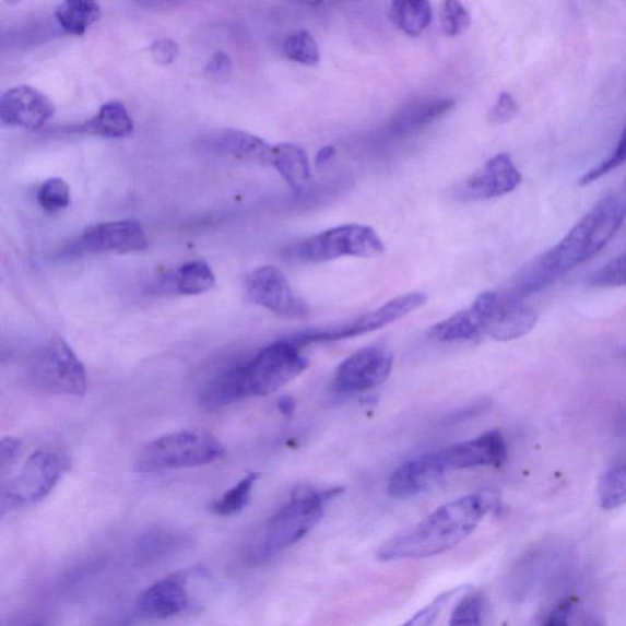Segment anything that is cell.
I'll list each match as a JSON object with an SVG mask.
<instances>
[{
  "label": "cell",
  "instance_id": "1",
  "mask_svg": "<svg viewBox=\"0 0 626 626\" xmlns=\"http://www.w3.org/2000/svg\"><path fill=\"white\" fill-rule=\"evenodd\" d=\"M626 221V192L607 194L574 225L553 249L538 256L515 275L503 293L515 299L545 290L575 267L594 258Z\"/></svg>",
  "mask_w": 626,
  "mask_h": 626
},
{
  "label": "cell",
  "instance_id": "2",
  "mask_svg": "<svg viewBox=\"0 0 626 626\" xmlns=\"http://www.w3.org/2000/svg\"><path fill=\"white\" fill-rule=\"evenodd\" d=\"M494 492H479L439 507L415 528L379 548V560L429 558L449 551L476 530L497 506Z\"/></svg>",
  "mask_w": 626,
  "mask_h": 626
},
{
  "label": "cell",
  "instance_id": "3",
  "mask_svg": "<svg viewBox=\"0 0 626 626\" xmlns=\"http://www.w3.org/2000/svg\"><path fill=\"white\" fill-rule=\"evenodd\" d=\"M342 491L340 487L316 489L307 486L294 489L290 501L265 523L258 548L260 559L271 558L304 539L323 518L326 503Z\"/></svg>",
  "mask_w": 626,
  "mask_h": 626
},
{
  "label": "cell",
  "instance_id": "4",
  "mask_svg": "<svg viewBox=\"0 0 626 626\" xmlns=\"http://www.w3.org/2000/svg\"><path fill=\"white\" fill-rule=\"evenodd\" d=\"M225 456L221 440L203 429H182L164 435L143 447L133 468L138 472L192 469L209 465Z\"/></svg>",
  "mask_w": 626,
  "mask_h": 626
},
{
  "label": "cell",
  "instance_id": "5",
  "mask_svg": "<svg viewBox=\"0 0 626 626\" xmlns=\"http://www.w3.org/2000/svg\"><path fill=\"white\" fill-rule=\"evenodd\" d=\"M26 378L31 386L50 394L82 397L87 391L84 364L59 335L50 338L31 357Z\"/></svg>",
  "mask_w": 626,
  "mask_h": 626
},
{
  "label": "cell",
  "instance_id": "6",
  "mask_svg": "<svg viewBox=\"0 0 626 626\" xmlns=\"http://www.w3.org/2000/svg\"><path fill=\"white\" fill-rule=\"evenodd\" d=\"M385 252L378 234L367 225L346 224L310 236L296 245L297 259L321 263L346 258L371 259Z\"/></svg>",
  "mask_w": 626,
  "mask_h": 626
},
{
  "label": "cell",
  "instance_id": "7",
  "mask_svg": "<svg viewBox=\"0 0 626 626\" xmlns=\"http://www.w3.org/2000/svg\"><path fill=\"white\" fill-rule=\"evenodd\" d=\"M309 366L290 338L265 346L245 362L250 397H265L281 391Z\"/></svg>",
  "mask_w": 626,
  "mask_h": 626
},
{
  "label": "cell",
  "instance_id": "8",
  "mask_svg": "<svg viewBox=\"0 0 626 626\" xmlns=\"http://www.w3.org/2000/svg\"><path fill=\"white\" fill-rule=\"evenodd\" d=\"M426 302L427 295L424 293L405 294L395 297L374 311L352 318V320L297 333L290 340L299 347L314 343L351 340V338L381 330L386 326L402 320L403 317L414 312Z\"/></svg>",
  "mask_w": 626,
  "mask_h": 626
},
{
  "label": "cell",
  "instance_id": "9",
  "mask_svg": "<svg viewBox=\"0 0 626 626\" xmlns=\"http://www.w3.org/2000/svg\"><path fill=\"white\" fill-rule=\"evenodd\" d=\"M69 468L66 456L55 450H38L31 456L19 475L3 487V507L34 505L46 498Z\"/></svg>",
  "mask_w": 626,
  "mask_h": 626
},
{
  "label": "cell",
  "instance_id": "10",
  "mask_svg": "<svg viewBox=\"0 0 626 626\" xmlns=\"http://www.w3.org/2000/svg\"><path fill=\"white\" fill-rule=\"evenodd\" d=\"M394 355L387 344L369 345L338 366L333 388L340 393H363L383 385L391 375Z\"/></svg>",
  "mask_w": 626,
  "mask_h": 626
},
{
  "label": "cell",
  "instance_id": "11",
  "mask_svg": "<svg viewBox=\"0 0 626 626\" xmlns=\"http://www.w3.org/2000/svg\"><path fill=\"white\" fill-rule=\"evenodd\" d=\"M246 293L250 300L284 317H303L309 307L297 296L284 273L274 265L256 269L246 279Z\"/></svg>",
  "mask_w": 626,
  "mask_h": 626
},
{
  "label": "cell",
  "instance_id": "12",
  "mask_svg": "<svg viewBox=\"0 0 626 626\" xmlns=\"http://www.w3.org/2000/svg\"><path fill=\"white\" fill-rule=\"evenodd\" d=\"M149 248L142 225L132 220L90 225L74 246L75 252H140Z\"/></svg>",
  "mask_w": 626,
  "mask_h": 626
},
{
  "label": "cell",
  "instance_id": "13",
  "mask_svg": "<svg viewBox=\"0 0 626 626\" xmlns=\"http://www.w3.org/2000/svg\"><path fill=\"white\" fill-rule=\"evenodd\" d=\"M497 305L498 293H482L466 309L430 328L429 336L437 342L451 343L471 341L488 333Z\"/></svg>",
  "mask_w": 626,
  "mask_h": 626
},
{
  "label": "cell",
  "instance_id": "14",
  "mask_svg": "<svg viewBox=\"0 0 626 626\" xmlns=\"http://www.w3.org/2000/svg\"><path fill=\"white\" fill-rule=\"evenodd\" d=\"M436 454L447 471L479 466L499 468L507 461L508 448L498 430H489L466 442L436 450Z\"/></svg>",
  "mask_w": 626,
  "mask_h": 626
},
{
  "label": "cell",
  "instance_id": "15",
  "mask_svg": "<svg viewBox=\"0 0 626 626\" xmlns=\"http://www.w3.org/2000/svg\"><path fill=\"white\" fill-rule=\"evenodd\" d=\"M55 110L54 102L44 92L26 85L8 90L0 99V120L7 127L43 128Z\"/></svg>",
  "mask_w": 626,
  "mask_h": 626
},
{
  "label": "cell",
  "instance_id": "16",
  "mask_svg": "<svg viewBox=\"0 0 626 626\" xmlns=\"http://www.w3.org/2000/svg\"><path fill=\"white\" fill-rule=\"evenodd\" d=\"M521 173L508 153H498L485 163L459 189L464 200H489L515 191L521 184Z\"/></svg>",
  "mask_w": 626,
  "mask_h": 626
},
{
  "label": "cell",
  "instance_id": "17",
  "mask_svg": "<svg viewBox=\"0 0 626 626\" xmlns=\"http://www.w3.org/2000/svg\"><path fill=\"white\" fill-rule=\"evenodd\" d=\"M446 471L436 450L421 456L393 472L388 482V495L394 499H409L426 494L442 484Z\"/></svg>",
  "mask_w": 626,
  "mask_h": 626
},
{
  "label": "cell",
  "instance_id": "18",
  "mask_svg": "<svg viewBox=\"0 0 626 626\" xmlns=\"http://www.w3.org/2000/svg\"><path fill=\"white\" fill-rule=\"evenodd\" d=\"M188 605L187 580L176 574L143 591L138 601V611L146 618L166 619L180 614Z\"/></svg>",
  "mask_w": 626,
  "mask_h": 626
},
{
  "label": "cell",
  "instance_id": "19",
  "mask_svg": "<svg viewBox=\"0 0 626 626\" xmlns=\"http://www.w3.org/2000/svg\"><path fill=\"white\" fill-rule=\"evenodd\" d=\"M538 321L535 307L525 299H512L505 294H498L497 310L487 334L499 342L519 340L531 332Z\"/></svg>",
  "mask_w": 626,
  "mask_h": 626
},
{
  "label": "cell",
  "instance_id": "20",
  "mask_svg": "<svg viewBox=\"0 0 626 626\" xmlns=\"http://www.w3.org/2000/svg\"><path fill=\"white\" fill-rule=\"evenodd\" d=\"M456 102L446 98H418L400 108L389 122L388 130L393 137L412 135L420 129L433 125L453 109Z\"/></svg>",
  "mask_w": 626,
  "mask_h": 626
},
{
  "label": "cell",
  "instance_id": "21",
  "mask_svg": "<svg viewBox=\"0 0 626 626\" xmlns=\"http://www.w3.org/2000/svg\"><path fill=\"white\" fill-rule=\"evenodd\" d=\"M249 397L245 362H243L214 377L208 387L203 389L199 404L206 412H218V410Z\"/></svg>",
  "mask_w": 626,
  "mask_h": 626
},
{
  "label": "cell",
  "instance_id": "22",
  "mask_svg": "<svg viewBox=\"0 0 626 626\" xmlns=\"http://www.w3.org/2000/svg\"><path fill=\"white\" fill-rule=\"evenodd\" d=\"M211 147L235 160L270 164L273 146L250 132L227 129L211 138Z\"/></svg>",
  "mask_w": 626,
  "mask_h": 626
},
{
  "label": "cell",
  "instance_id": "23",
  "mask_svg": "<svg viewBox=\"0 0 626 626\" xmlns=\"http://www.w3.org/2000/svg\"><path fill=\"white\" fill-rule=\"evenodd\" d=\"M215 275L211 267L200 260L184 263L157 284L156 291L164 294L201 295L213 290Z\"/></svg>",
  "mask_w": 626,
  "mask_h": 626
},
{
  "label": "cell",
  "instance_id": "24",
  "mask_svg": "<svg viewBox=\"0 0 626 626\" xmlns=\"http://www.w3.org/2000/svg\"><path fill=\"white\" fill-rule=\"evenodd\" d=\"M270 164L294 191H302L310 180L309 158L304 149L294 143H280L273 146Z\"/></svg>",
  "mask_w": 626,
  "mask_h": 626
},
{
  "label": "cell",
  "instance_id": "25",
  "mask_svg": "<svg viewBox=\"0 0 626 626\" xmlns=\"http://www.w3.org/2000/svg\"><path fill=\"white\" fill-rule=\"evenodd\" d=\"M79 131L91 135L118 139L129 137L133 130V121L125 105L119 101L107 102L95 117L80 126Z\"/></svg>",
  "mask_w": 626,
  "mask_h": 626
},
{
  "label": "cell",
  "instance_id": "26",
  "mask_svg": "<svg viewBox=\"0 0 626 626\" xmlns=\"http://www.w3.org/2000/svg\"><path fill=\"white\" fill-rule=\"evenodd\" d=\"M101 5L90 0H68L56 8L57 22L66 33L82 36L98 22Z\"/></svg>",
  "mask_w": 626,
  "mask_h": 626
},
{
  "label": "cell",
  "instance_id": "27",
  "mask_svg": "<svg viewBox=\"0 0 626 626\" xmlns=\"http://www.w3.org/2000/svg\"><path fill=\"white\" fill-rule=\"evenodd\" d=\"M433 5L426 0H398L391 7L394 25L409 36L423 34L433 22Z\"/></svg>",
  "mask_w": 626,
  "mask_h": 626
},
{
  "label": "cell",
  "instance_id": "28",
  "mask_svg": "<svg viewBox=\"0 0 626 626\" xmlns=\"http://www.w3.org/2000/svg\"><path fill=\"white\" fill-rule=\"evenodd\" d=\"M259 477V474L251 472V474L246 475L238 484L225 492V494L211 506V510L214 515L218 517H232L248 507L253 487Z\"/></svg>",
  "mask_w": 626,
  "mask_h": 626
},
{
  "label": "cell",
  "instance_id": "29",
  "mask_svg": "<svg viewBox=\"0 0 626 626\" xmlns=\"http://www.w3.org/2000/svg\"><path fill=\"white\" fill-rule=\"evenodd\" d=\"M598 497L600 506L605 510H613L626 505V459L611 468L602 476Z\"/></svg>",
  "mask_w": 626,
  "mask_h": 626
},
{
  "label": "cell",
  "instance_id": "30",
  "mask_svg": "<svg viewBox=\"0 0 626 626\" xmlns=\"http://www.w3.org/2000/svg\"><path fill=\"white\" fill-rule=\"evenodd\" d=\"M283 50L286 58L307 67H314L320 61V49L315 38L305 29L287 36L284 40Z\"/></svg>",
  "mask_w": 626,
  "mask_h": 626
},
{
  "label": "cell",
  "instance_id": "31",
  "mask_svg": "<svg viewBox=\"0 0 626 626\" xmlns=\"http://www.w3.org/2000/svg\"><path fill=\"white\" fill-rule=\"evenodd\" d=\"M37 201L40 209L48 213L64 210L71 201L70 187L63 179L50 178L40 185Z\"/></svg>",
  "mask_w": 626,
  "mask_h": 626
},
{
  "label": "cell",
  "instance_id": "32",
  "mask_svg": "<svg viewBox=\"0 0 626 626\" xmlns=\"http://www.w3.org/2000/svg\"><path fill=\"white\" fill-rule=\"evenodd\" d=\"M181 539L176 533L166 531L151 532L139 542L137 553L142 559H160L163 556L176 548Z\"/></svg>",
  "mask_w": 626,
  "mask_h": 626
},
{
  "label": "cell",
  "instance_id": "33",
  "mask_svg": "<svg viewBox=\"0 0 626 626\" xmlns=\"http://www.w3.org/2000/svg\"><path fill=\"white\" fill-rule=\"evenodd\" d=\"M440 28L448 37H457L466 33L471 25L468 9L459 2H446L440 8Z\"/></svg>",
  "mask_w": 626,
  "mask_h": 626
},
{
  "label": "cell",
  "instance_id": "34",
  "mask_svg": "<svg viewBox=\"0 0 626 626\" xmlns=\"http://www.w3.org/2000/svg\"><path fill=\"white\" fill-rule=\"evenodd\" d=\"M589 284L597 287H624L626 286V249L610 262L593 272Z\"/></svg>",
  "mask_w": 626,
  "mask_h": 626
},
{
  "label": "cell",
  "instance_id": "35",
  "mask_svg": "<svg viewBox=\"0 0 626 626\" xmlns=\"http://www.w3.org/2000/svg\"><path fill=\"white\" fill-rule=\"evenodd\" d=\"M626 162V122L621 133L617 146L613 150L609 158H605L599 166L593 167L588 173H584L579 180L580 187H588V185L600 180L607 174L619 168Z\"/></svg>",
  "mask_w": 626,
  "mask_h": 626
},
{
  "label": "cell",
  "instance_id": "36",
  "mask_svg": "<svg viewBox=\"0 0 626 626\" xmlns=\"http://www.w3.org/2000/svg\"><path fill=\"white\" fill-rule=\"evenodd\" d=\"M484 599L480 594H469L457 605L451 614L449 626H482Z\"/></svg>",
  "mask_w": 626,
  "mask_h": 626
},
{
  "label": "cell",
  "instance_id": "37",
  "mask_svg": "<svg viewBox=\"0 0 626 626\" xmlns=\"http://www.w3.org/2000/svg\"><path fill=\"white\" fill-rule=\"evenodd\" d=\"M460 590L461 589H456L440 594L434 602L426 605L425 609L416 613L412 619L402 626H433L440 612L445 609V605L453 599Z\"/></svg>",
  "mask_w": 626,
  "mask_h": 626
},
{
  "label": "cell",
  "instance_id": "38",
  "mask_svg": "<svg viewBox=\"0 0 626 626\" xmlns=\"http://www.w3.org/2000/svg\"><path fill=\"white\" fill-rule=\"evenodd\" d=\"M519 113V106L515 97L508 92H501L496 105L489 111L488 120L492 126L507 125L515 119Z\"/></svg>",
  "mask_w": 626,
  "mask_h": 626
},
{
  "label": "cell",
  "instance_id": "39",
  "mask_svg": "<svg viewBox=\"0 0 626 626\" xmlns=\"http://www.w3.org/2000/svg\"><path fill=\"white\" fill-rule=\"evenodd\" d=\"M150 54L161 66H169L177 59L179 46L172 38H158L150 46Z\"/></svg>",
  "mask_w": 626,
  "mask_h": 626
},
{
  "label": "cell",
  "instance_id": "40",
  "mask_svg": "<svg viewBox=\"0 0 626 626\" xmlns=\"http://www.w3.org/2000/svg\"><path fill=\"white\" fill-rule=\"evenodd\" d=\"M22 453V442L14 437H5L0 446V465H2V474L5 470L12 466Z\"/></svg>",
  "mask_w": 626,
  "mask_h": 626
},
{
  "label": "cell",
  "instance_id": "41",
  "mask_svg": "<svg viewBox=\"0 0 626 626\" xmlns=\"http://www.w3.org/2000/svg\"><path fill=\"white\" fill-rule=\"evenodd\" d=\"M232 73V60L222 52L214 55L206 66V74L212 79H228Z\"/></svg>",
  "mask_w": 626,
  "mask_h": 626
},
{
  "label": "cell",
  "instance_id": "42",
  "mask_svg": "<svg viewBox=\"0 0 626 626\" xmlns=\"http://www.w3.org/2000/svg\"><path fill=\"white\" fill-rule=\"evenodd\" d=\"M542 626H568V609L559 607L554 611Z\"/></svg>",
  "mask_w": 626,
  "mask_h": 626
},
{
  "label": "cell",
  "instance_id": "43",
  "mask_svg": "<svg viewBox=\"0 0 626 626\" xmlns=\"http://www.w3.org/2000/svg\"><path fill=\"white\" fill-rule=\"evenodd\" d=\"M279 409L283 415L291 416L295 410V400L292 397H282L279 400Z\"/></svg>",
  "mask_w": 626,
  "mask_h": 626
},
{
  "label": "cell",
  "instance_id": "44",
  "mask_svg": "<svg viewBox=\"0 0 626 626\" xmlns=\"http://www.w3.org/2000/svg\"><path fill=\"white\" fill-rule=\"evenodd\" d=\"M335 153V149L333 146H324L320 152L317 153L316 156V164L317 166H323L328 161H330Z\"/></svg>",
  "mask_w": 626,
  "mask_h": 626
},
{
  "label": "cell",
  "instance_id": "45",
  "mask_svg": "<svg viewBox=\"0 0 626 626\" xmlns=\"http://www.w3.org/2000/svg\"><path fill=\"white\" fill-rule=\"evenodd\" d=\"M619 427L625 433V430H626V406L624 408L623 413L621 414Z\"/></svg>",
  "mask_w": 626,
  "mask_h": 626
}]
</instances>
